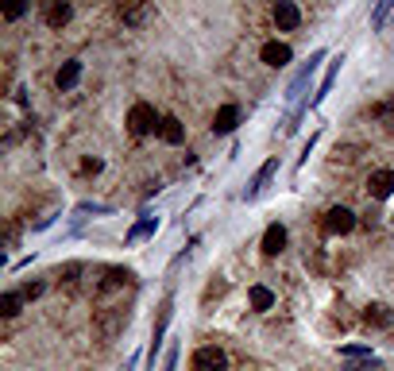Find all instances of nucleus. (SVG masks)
<instances>
[{
  "instance_id": "obj_1",
  "label": "nucleus",
  "mask_w": 394,
  "mask_h": 371,
  "mask_svg": "<svg viewBox=\"0 0 394 371\" xmlns=\"http://www.w3.org/2000/svg\"><path fill=\"white\" fill-rule=\"evenodd\" d=\"M325 62V51H314L309 54V62L298 70V78L290 81V89H286V101L290 105H302V97H306V89H309V81H314V73H317V66Z\"/></svg>"
},
{
  "instance_id": "obj_2",
  "label": "nucleus",
  "mask_w": 394,
  "mask_h": 371,
  "mask_svg": "<svg viewBox=\"0 0 394 371\" xmlns=\"http://www.w3.org/2000/svg\"><path fill=\"white\" fill-rule=\"evenodd\" d=\"M159 117H155V109L151 105H131V112H128V131L131 136H151V131H159Z\"/></svg>"
},
{
  "instance_id": "obj_3",
  "label": "nucleus",
  "mask_w": 394,
  "mask_h": 371,
  "mask_svg": "<svg viewBox=\"0 0 394 371\" xmlns=\"http://www.w3.org/2000/svg\"><path fill=\"white\" fill-rule=\"evenodd\" d=\"M193 371H228V352L217 344H205L193 352Z\"/></svg>"
},
{
  "instance_id": "obj_4",
  "label": "nucleus",
  "mask_w": 394,
  "mask_h": 371,
  "mask_svg": "<svg viewBox=\"0 0 394 371\" xmlns=\"http://www.w3.org/2000/svg\"><path fill=\"white\" fill-rule=\"evenodd\" d=\"M352 228H356V213H352V209L336 205V209L325 213V232H328V236H348Z\"/></svg>"
},
{
  "instance_id": "obj_5",
  "label": "nucleus",
  "mask_w": 394,
  "mask_h": 371,
  "mask_svg": "<svg viewBox=\"0 0 394 371\" xmlns=\"http://www.w3.org/2000/svg\"><path fill=\"white\" fill-rule=\"evenodd\" d=\"M117 16L128 28H143L147 16H151V4H147V0H117Z\"/></svg>"
},
{
  "instance_id": "obj_6",
  "label": "nucleus",
  "mask_w": 394,
  "mask_h": 371,
  "mask_svg": "<svg viewBox=\"0 0 394 371\" xmlns=\"http://www.w3.org/2000/svg\"><path fill=\"white\" fill-rule=\"evenodd\" d=\"M124 321H128L124 310H101V313H97V333H101L105 341H112V336L124 329Z\"/></svg>"
},
{
  "instance_id": "obj_7",
  "label": "nucleus",
  "mask_w": 394,
  "mask_h": 371,
  "mask_svg": "<svg viewBox=\"0 0 394 371\" xmlns=\"http://www.w3.org/2000/svg\"><path fill=\"white\" fill-rule=\"evenodd\" d=\"M170 313H174V298H162L159 321H155V333H151V364H155V352H159V344H162V333H167V325H170Z\"/></svg>"
},
{
  "instance_id": "obj_8",
  "label": "nucleus",
  "mask_w": 394,
  "mask_h": 371,
  "mask_svg": "<svg viewBox=\"0 0 394 371\" xmlns=\"http://www.w3.org/2000/svg\"><path fill=\"white\" fill-rule=\"evenodd\" d=\"M275 23L282 31H294L302 23V12H298V4H294V0H278L275 4Z\"/></svg>"
},
{
  "instance_id": "obj_9",
  "label": "nucleus",
  "mask_w": 394,
  "mask_h": 371,
  "mask_svg": "<svg viewBox=\"0 0 394 371\" xmlns=\"http://www.w3.org/2000/svg\"><path fill=\"white\" fill-rule=\"evenodd\" d=\"M259 59L267 62V66H275V70H282V66L294 59V51H290V47H286V43H263Z\"/></svg>"
},
{
  "instance_id": "obj_10",
  "label": "nucleus",
  "mask_w": 394,
  "mask_h": 371,
  "mask_svg": "<svg viewBox=\"0 0 394 371\" xmlns=\"http://www.w3.org/2000/svg\"><path fill=\"white\" fill-rule=\"evenodd\" d=\"M340 62H344V54H336L333 62H328V70H325V78H321V89L314 93V101H309V109H317V105L325 101L328 93H333V81H336V73H340Z\"/></svg>"
},
{
  "instance_id": "obj_11",
  "label": "nucleus",
  "mask_w": 394,
  "mask_h": 371,
  "mask_svg": "<svg viewBox=\"0 0 394 371\" xmlns=\"http://www.w3.org/2000/svg\"><path fill=\"white\" fill-rule=\"evenodd\" d=\"M275 170H278V159H267V163H263V167H259V175L251 178V186L244 189V197H259L263 189H267V182L275 178Z\"/></svg>"
},
{
  "instance_id": "obj_12",
  "label": "nucleus",
  "mask_w": 394,
  "mask_h": 371,
  "mask_svg": "<svg viewBox=\"0 0 394 371\" xmlns=\"http://www.w3.org/2000/svg\"><path fill=\"white\" fill-rule=\"evenodd\" d=\"M367 189H371V197H390L394 194V170H375L371 178H367Z\"/></svg>"
},
{
  "instance_id": "obj_13",
  "label": "nucleus",
  "mask_w": 394,
  "mask_h": 371,
  "mask_svg": "<svg viewBox=\"0 0 394 371\" xmlns=\"http://www.w3.org/2000/svg\"><path fill=\"white\" fill-rule=\"evenodd\" d=\"M236 124H240V109H236V105H225V109H217V117H213V131H217V136H228Z\"/></svg>"
},
{
  "instance_id": "obj_14",
  "label": "nucleus",
  "mask_w": 394,
  "mask_h": 371,
  "mask_svg": "<svg viewBox=\"0 0 394 371\" xmlns=\"http://www.w3.org/2000/svg\"><path fill=\"white\" fill-rule=\"evenodd\" d=\"M286 247V228L282 225H270L267 232H263V255H278Z\"/></svg>"
},
{
  "instance_id": "obj_15",
  "label": "nucleus",
  "mask_w": 394,
  "mask_h": 371,
  "mask_svg": "<svg viewBox=\"0 0 394 371\" xmlns=\"http://www.w3.org/2000/svg\"><path fill=\"white\" fill-rule=\"evenodd\" d=\"M364 321H367V325H375V329H387L394 321V313H390V306H383V302H371V306L364 310Z\"/></svg>"
},
{
  "instance_id": "obj_16",
  "label": "nucleus",
  "mask_w": 394,
  "mask_h": 371,
  "mask_svg": "<svg viewBox=\"0 0 394 371\" xmlns=\"http://www.w3.org/2000/svg\"><path fill=\"white\" fill-rule=\"evenodd\" d=\"M159 136H162V143H182V139H186L182 120H178V117H162V124H159Z\"/></svg>"
},
{
  "instance_id": "obj_17",
  "label": "nucleus",
  "mask_w": 394,
  "mask_h": 371,
  "mask_svg": "<svg viewBox=\"0 0 394 371\" xmlns=\"http://www.w3.org/2000/svg\"><path fill=\"white\" fill-rule=\"evenodd\" d=\"M70 16H73V8L66 4V0H51V4H47V23H51V28H66Z\"/></svg>"
},
{
  "instance_id": "obj_18",
  "label": "nucleus",
  "mask_w": 394,
  "mask_h": 371,
  "mask_svg": "<svg viewBox=\"0 0 394 371\" xmlns=\"http://www.w3.org/2000/svg\"><path fill=\"white\" fill-rule=\"evenodd\" d=\"M78 81H81V62H78V59L62 62V70H59V78H54V86H59V89H73Z\"/></svg>"
},
{
  "instance_id": "obj_19",
  "label": "nucleus",
  "mask_w": 394,
  "mask_h": 371,
  "mask_svg": "<svg viewBox=\"0 0 394 371\" xmlns=\"http://www.w3.org/2000/svg\"><path fill=\"white\" fill-rule=\"evenodd\" d=\"M131 283V271H120V267H112L109 275H105V283H101V290L109 294V290H120V286H128Z\"/></svg>"
},
{
  "instance_id": "obj_20",
  "label": "nucleus",
  "mask_w": 394,
  "mask_h": 371,
  "mask_svg": "<svg viewBox=\"0 0 394 371\" xmlns=\"http://www.w3.org/2000/svg\"><path fill=\"white\" fill-rule=\"evenodd\" d=\"M248 298H251V310H259V313L275 306V294H270L267 286H251V290H248Z\"/></svg>"
},
{
  "instance_id": "obj_21",
  "label": "nucleus",
  "mask_w": 394,
  "mask_h": 371,
  "mask_svg": "<svg viewBox=\"0 0 394 371\" xmlns=\"http://www.w3.org/2000/svg\"><path fill=\"white\" fill-rule=\"evenodd\" d=\"M155 228H159V217H143V220H139V225L128 232V244H136V240H143V236H151Z\"/></svg>"
},
{
  "instance_id": "obj_22",
  "label": "nucleus",
  "mask_w": 394,
  "mask_h": 371,
  "mask_svg": "<svg viewBox=\"0 0 394 371\" xmlns=\"http://www.w3.org/2000/svg\"><path fill=\"white\" fill-rule=\"evenodd\" d=\"M0 12H4V20H20L28 12V0H0Z\"/></svg>"
},
{
  "instance_id": "obj_23",
  "label": "nucleus",
  "mask_w": 394,
  "mask_h": 371,
  "mask_svg": "<svg viewBox=\"0 0 394 371\" xmlns=\"http://www.w3.org/2000/svg\"><path fill=\"white\" fill-rule=\"evenodd\" d=\"M20 306H23V294H4V298H0V313H4V317H16Z\"/></svg>"
},
{
  "instance_id": "obj_24",
  "label": "nucleus",
  "mask_w": 394,
  "mask_h": 371,
  "mask_svg": "<svg viewBox=\"0 0 394 371\" xmlns=\"http://www.w3.org/2000/svg\"><path fill=\"white\" fill-rule=\"evenodd\" d=\"M390 8H394V0H379V4H375V12H371V28H383V23H387Z\"/></svg>"
},
{
  "instance_id": "obj_25",
  "label": "nucleus",
  "mask_w": 394,
  "mask_h": 371,
  "mask_svg": "<svg viewBox=\"0 0 394 371\" xmlns=\"http://www.w3.org/2000/svg\"><path fill=\"white\" fill-rule=\"evenodd\" d=\"M375 367H379V364H375L371 356H359V360H352V364H348V371H375Z\"/></svg>"
},
{
  "instance_id": "obj_26",
  "label": "nucleus",
  "mask_w": 394,
  "mask_h": 371,
  "mask_svg": "<svg viewBox=\"0 0 394 371\" xmlns=\"http://www.w3.org/2000/svg\"><path fill=\"white\" fill-rule=\"evenodd\" d=\"M375 117H379V120H394V101L390 105H375Z\"/></svg>"
},
{
  "instance_id": "obj_27",
  "label": "nucleus",
  "mask_w": 394,
  "mask_h": 371,
  "mask_svg": "<svg viewBox=\"0 0 394 371\" xmlns=\"http://www.w3.org/2000/svg\"><path fill=\"white\" fill-rule=\"evenodd\" d=\"M39 294H43V283H28V286H23V298H39Z\"/></svg>"
},
{
  "instance_id": "obj_28",
  "label": "nucleus",
  "mask_w": 394,
  "mask_h": 371,
  "mask_svg": "<svg viewBox=\"0 0 394 371\" xmlns=\"http://www.w3.org/2000/svg\"><path fill=\"white\" fill-rule=\"evenodd\" d=\"M174 364H178V348H170V352H167V364H162V371H174Z\"/></svg>"
}]
</instances>
